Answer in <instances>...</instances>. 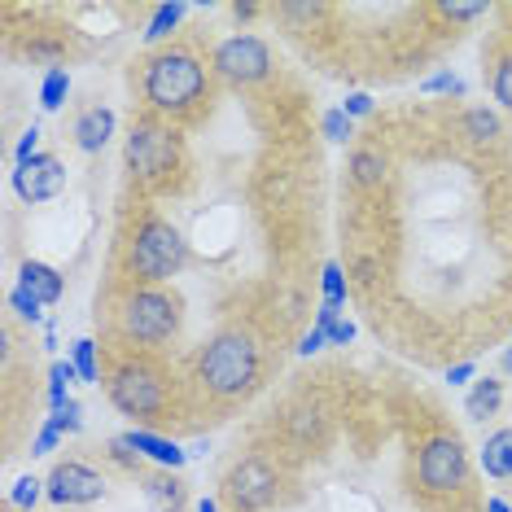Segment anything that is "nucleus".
I'll return each instance as SVG.
<instances>
[{
  "label": "nucleus",
  "instance_id": "nucleus-1",
  "mask_svg": "<svg viewBox=\"0 0 512 512\" xmlns=\"http://www.w3.org/2000/svg\"><path fill=\"white\" fill-rule=\"evenodd\" d=\"M141 97L149 114L193 119L211 101V75L189 49H162L141 62Z\"/></svg>",
  "mask_w": 512,
  "mask_h": 512
},
{
  "label": "nucleus",
  "instance_id": "nucleus-15",
  "mask_svg": "<svg viewBox=\"0 0 512 512\" xmlns=\"http://www.w3.org/2000/svg\"><path fill=\"white\" fill-rule=\"evenodd\" d=\"M346 171H351L355 189H381V180H386V154H381V145H359Z\"/></svg>",
  "mask_w": 512,
  "mask_h": 512
},
{
  "label": "nucleus",
  "instance_id": "nucleus-39",
  "mask_svg": "<svg viewBox=\"0 0 512 512\" xmlns=\"http://www.w3.org/2000/svg\"><path fill=\"white\" fill-rule=\"evenodd\" d=\"M504 372H512V351H508V355H504Z\"/></svg>",
  "mask_w": 512,
  "mask_h": 512
},
{
  "label": "nucleus",
  "instance_id": "nucleus-8",
  "mask_svg": "<svg viewBox=\"0 0 512 512\" xmlns=\"http://www.w3.org/2000/svg\"><path fill=\"white\" fill-rule=\"evenodd\" d=\"M224 499L237 512H267L281 499V477H276V464L263 456H246L224 477Z\"/></svg>",
  "mask_w": 512,
  "mask_h": 512
},
{
  "label": "nucleus",
  "instance_id": "nucleus-28",
  "mask_svg": "<svg viewBox=\"0 0 512 512\" xmlns=\"http://www.w3.org/2000/svg\"><path fill=\"white\" fill-rule=\"evenodd\" d=\"M49 425L57 429V434H79V429H84V407L71 399L66 407H57V412L49 416Z\"/></svg>",
  "mask_w": 512,
  "mask_h": 512
},
{
  "label": "nucleus",
  "instance_id": "nucleus-26",
  "mask_svg": "<svg viewBox=\"0 0 512 512\" xmlns=\"http://www.w3.org/2000/svg\"><path fill=\"white\" fill-rule=\"evenodd\" d=\"M44 495V482H40V477H18V482H14V491H9V504H14V508H36V499Z\"/></svg>",
  "mask_w": 512,
  "mask_h": 512
},
{
  "label": "nucleus",
  "instance_id": "nucleus-7",
  "mask_svg": "<svg viewBox=\"0 0 512 512\" xmlns=\"http://www.w3.org/2000/svg\"><path fill=\"white\" fill-rule=\"evenodd\" d=\"M416 482L425 495H456L469 486V456L456 434H438L425 442L416 456Z\"/></svg>",
  "mask_w": 512,
  "mask_h": 512
},
{
  "label": "nucleus",
  "instance_id": "nucleus-11",
  "mask_svg": "<svg viewBox=\"0 0 512 512\" xmlns=\"http://www.w3.org/2000/svg\"><path fill=\"white\" fill-rule=\"evenodd\" d=\"M62 184H66V167H62V158H53V154H36L31 162H18V171H14V193L27 206L53 202V197L62 193Z\"/></svg>",
  "mask_w": 512,
  "mask_h": 512
},
{
  "label": "nucleus",
  "instance_id": "nucleus-3",
  "mask_svg": "<svg viewBox=\"0 0 512 512\" xmlns=\"http://www.w3.org/2000/svg\"><path fill=\"white\" fill-rule=\"evenodd\" d=\"M184 263H189V241L162 215H145L132 246H127L123 276L127 281H141V285H158V281H171Z\"/></svg>",
  "mask_w": 512,
  "mask_h": 512
},
{
  "label": "nucleus",
  "instance_id": "nucleus-35",
  "mask_svg": "<svg viewBox=\"0 0 512 512\" xmlns=\"http://www.w3.org/2000/svg\"><path fill=\"white\" fill-rule=\"evenodd\" d=\"M473 372H477L473 359H460V364H451V368H447V381H451V386H464V381H469Z\"/></svg>",
  "mask_w": 512,
  "mask_h": 512
},
{
  "label": "nucleus",
  "instance_id": "nucleus-25",
  "mask_svg": "<svg viewBox=\"0 0 512 512\" xmlns=\"http://www.w3.org/2000/svg\"><path fill=\"white\" fill-rule=\"evenodd\" d=\"M491 92H495L499 106L512 110V53L495 62V71H491Z\"/></svg>",
  "mask_w": 512,
  "mask_h": 512
},
{
  "label": "nucleus",
  "instance_id": "nucleus-17",
  "mask_svg": "<svg viewBox=\"0 0 512 512\" xmlns=\"http://www.w3.org/2000/svg\"><path fill=\"white\" fill-rule=\"evenodd\" d=\"M482 469H486V477H495V482L512 477V429H495V434L486 438V447H482Z\"/></svg>",
  "mask_w": 512,
  "mask_h": 512
},
{
  "label": "nucleus",
  "instance_id": "nucleus-20",
  "mask_svg": "<svg viewBox=\"0 0 512 512\" xmlns=\"http://www.w3.org/2000/svg\"><path fill=\"white\" fill-rule=\"evenodd\" d=\"M71 97V71L66 66H49L40 84V106L44 110H62V101Z\"/></svg>",
  "mask_w": 512,
  "mask_h": 512
},
{
  "label": "nucleus",
  "instance_id": "nucleus-5",
  "mask_svg": "<svg viewBox=\"0 0 512 512\" xmlns=\"http://www.w3.org/2000/svg\"><path fill=\"white\" fill-rule=\"evenodd\" d=\"M119 333L141 346L171 342L180 333V302L162 289H132L119 307Z\"/></svg>",
  "mask_w": 512,
  "mask_h": 512
},
{
  "label": "nucleus",
  "instance_id": "nucleus-16",
  "mask_svg": "<svg viewBox=\"0 0 512 512\" xmlns=\"http://www.w3.org/2000/svg\"><path fill=\"white\" fill-rule=\"evenodd\" d=\"M145 495H149V504H154L158 512H184V482L180 477H171V469H162V473H149L145 477Z\"/></svg>",
  "mask_w": 512,
  "mask_h": 512
},
{
  "label": "nucleus",
  "instance_id": "nucleus-31",
  "mask_svg": "<svg viewBox=\"0 0 512 512\" xmlns=\"http://www.w3.org/2000/svg\"><path fill=\"white\" fill-rule=\"evenodd\" d=\"M36 145H40V127L31 123L27 132H22V141H18V149H14V158H18V162H31V158H36Z\"/></svg>",
  "mask_w": 512,
  "mask_h": 512
},
{
  "label": "nucleus",
  "instance_id": "nucleus-30",
  "mask_svg": "<svg viewBox=\"0 0 512 512\" xmlns=\"http://www.w3.org/2000/svg\"><path fill=\"white\" fill-rule=\"evenodd\" d=\"M9 307H14L22 320H40V316H44V311H40L44 302H40L36 294H27V289H22V285H18V289H9Z\"/></svg>",
  "mask_w": 512,
  "mask_h": 512
},
{
  "label": "nucleus",
  "instance_id": "nucleus-13",
  "mask_svg": "<svg viewBox=\"0 0 512 512\" xmlns=\"http://www.w3.org/2000/svg\"><path fill=\"white\" fill-rule=\"evenodd\" d=\"M110 136H114V110H106V106H92L75 119V145L84 149V154H101Z\"/></svg>",
  "mask_w": 512,
  "mask_h": 512
},
{
  "label": "nucleus",
  "instance_id": "nucleus-21",
  "mask_svg": "<svg viewBox=\"0 0 512 512\" xmlns=\"http://www.w3.org/2000/svg\"><path fill=\"white\" fill-rule=\"evenodd\" d=\"M71 381H79V368L71 364V359H57V364L49 368V407H53V412L71 403V394H66Z\"/></svg>",
  "mask_w": 512,
  "mask_h": 512
},
{
  "label": "nucleus",
  "instance_id": "nucleus-6",
  "mask_svg": "<svg viewBox=\"0 0 512 512\" xmlns=\"http://www.w3.org/2000/svg\"><path fill=\"white\" fill-rule=\"evenodd\" d=\"M127 167L145 184H171V171L180 167V136L162 127L154 114L136 119L127 132Z\"/></svg>",
  "mask_w": 512,
  "mask_h": 512
},
{
  "label": "nucleus",
  "instance_id": "nucleus-32",
  "mask_svg": "<svg viewBox=\"0 0 512 512\" xmlns=\"http://www.w3.org/2000/svg\"><path fill=\"white\" fill-rule=\"evenodd\" d=\"M372 106H377V101H372L368 97V92H351V97H346V114H351V119H368V114H372Z\"/></svg>",
  "mask_w": 512,
  "mask_h": 512
},
{
  "label": "nucleus",
  "instance_id": "nucleus-33",
  "mask_svg": "<svg viewBox=\"0 0 512 512\" xmlns=\"http://www.w3.org/2000/svg\"><path fill=\"white\" fill-rule=\"evenodd\" d=\"M57 438H62V434H57L53 425H44L40 434H36V442H31V456H49V451L57 447Z\"/></svg>",
  "mask_w": 512,
  "mask_h": 512
},
{
  "label": "nucleus",
  "instance_id": "nucleus-2",
  "mask_svg": "<svg viewBox=\"0 0 512 512\" xmlns=\"http://www.w3.org/2000/svg\"><path fill=\"white\" fill-rule=\"evenodd\" d=\"M259 364L263 359H259L254 337L241 329H228L197 359V381H202L215 399H241V394L254 390V381H259Z\"/></svg>",
  "mask_w": 512,
  "mask_h": 512
},
{
  "label": "nucleus",
  "instance_id": "nucleus-22",
  "mask_svg": "<svg viewBox=\"0 0 512 512\" xmlns=\"http://www.w3.org/2000/svg\"><path fill=\"white\" fill-rule=\"evenodd\" d=\"M71 364L79 368V381H84V386H97V381H101V368H97V342H92V337H79V342L71 346Z\"/></svg>",
  "mask_w": 512,
  "mask_h": 512
},
{
  "label": "nucleus",
  "instance_id": "nucleus-29",
  "mask_svg": "<svg viewBox=\"0 0 512 512\" xmlns=\"http://www.w3.org/2000/svg\"><path fill=\"white\" fill-rule=\"evenodd\" d=\"M421 92H425V97H434V92H451V97H464V79L451 75V71H438V75L421 79Z\"/></svg>",
  "mask_w": 512,
  "mask_h": 512
},
{
  "label": "nucleus",
  "instance_id": "nucleus-37",
  "mask_svg": "<svg viewBox=\"0 0 512 512\" xmlns=\"http://www.w3.org/2000/svg\"><path fill=\"white\" fill-rule=\"evenodd\" d=\"M486 512H512V508H508V499H499V495H491V499H486Z\"/></svg>",
  "mask_w": 512,
  "mask_h": 512
},
{
  "label": "nucleus",
  "instance_id": "nucleus-9",
  "mask_svg": "<svg viewBox=\"0 0 512 512\" xmlns=\"http://www.w3.org/2000/svg\"><path fill=\"white\" fill-rule=\"evenodd\" d=\"M211 71L224 79V84H254L272 71V49L259 36H232L215 49Z\"/></svg>",
  "mask_w": 512,
  "mask_h": 512
},
{
  "label": "nucleus",
  "instance_id": "nucleus-12",
  "mask_svg": "<svg viewBox=\"0 0 512 512\" xmlns=\"http://www.w3.org/2000/svg\"><path fill=\"white\" fill-rule=\"evenodd\" d=\"M123 438L132 442L141 456L154 460L158 469H171V473H176V469H184V460H189V451H184V447H176V442L162 438V434H149V429H127Z\"/></svg>",
  "mask_w": 512,
  "mask_h": 512
},
{
  "label": "nucleus",
  "instance_id": "nucleus-24",
  "mask_svg": "<svg viewBox=\"0 0 512 512\" xmlns=\"http://www.w3.org/2000/svg\"><path fill=\"white\" fill-rule=\"evenodd\" d=\"M464 132H469L473 141H495V136H499V119L491 110H469V114H464Z\"/></svg>",
  "mask_w": 512,
  "mask_h": 512
},
{
  "label": "nucleus",
  "instance_id": "nucleus-19",
  "mask_svg": "<svg viewBox=\"0 0 512 512\" xmlns=\"http://www.w3.org/2000/svg\"><path fill=\"white\" fill-rule=\"evenodd\" d=\"M184 14H189V5H180V0H176V5H158V9H154V18H149L145 40H149V44L171 40V36H176V27L184 22Z\"/></svg>",
  "mask_w": 512,
  "mask_h": 512
},
{
  "label": "nucleus",
  "instance_id": "nucleus-14",
  "mask_svg": "<svg viewBox=\"0 0 512 512\" xmlns=\"http://www.w3.org/2000/svg\"><path fill=\"white\" fill-rule=\"evenodd\" d=\"M18 285L27 289V294H36V298L44 302V307H53V302H62V294H66L62 272H53L49 263H36V259H27V263H22Z\"/></svg>",
  "mask_w": 512,
  "mask_h": 512
},
{
  "label": "nucleus",
  "instance_id": "nucleus-27",
  "mask_svg": "<svg viewBox=\"0 0 512 512\" xmlns=\"http://www.w3.org/2000/svg\"><path fill=\"white\" fill-rule=\"evenodd\" d=\"M320 285H324V302H329V307H346V276H342V267H337V263L324 267Z\"/></svg>",
  "mask_w": 512,
  "mask_h": 512
},
{
  "label": "nucleus",
  "instance_id": "nucleus-34",
  "mask_svg": "<svg viewBox=\"0 0 512 512\" xmlns=\"http://www.w3.org/2000/svg\"><path fill=\"white\" fill-rule=\"evenodd\" d=\"M355 342V324L351 320H337L329 329V346H351Z\"/></svg>",
  "mask_w": 512,
  "mask_h": 512
},
{
  "label": "nucleus",
  "instance_id": "nucleus-18",
  "mask_svg": "<svg viewBox=\"0 0 512 512\" xmlns=\"http://www.w3.org/2000/svg\"><path fill=\"white\" fill-rule=\"evenodd\" d=\"M499 403H504V381L482 377V381H477V386L469 390V399H464V412H469L473 421H486V416L499 412Z\"/></svg>",
  "mask_w": 512,
  "mask_h": 512
},
{
  "label": "nucleus",
  "instance_id": "nucleus-23",
  "mask_svg": "<svg viewBox=\"0 0 512 512\" xmlns=\"http://www.w3.org/2000/svg\"><path fill=\"white\" fill-rule=\"evenodd\" d=\"M320 132L329 136L333 145H346V141L355 136V119H351V114H346L342 106H337V110H324V114H320Z\"/></svg>",
  "mask_w": 512,
  "mask_h": 512
},
{
  "label": "nucleus",
  "instance_id": "nucleus-36",
  "mask_svg": "<svg viewBox=\"0 0 512 512\" xmlns=\"http://www.w3.org/2000/svg\"><path fill=\"white\" fill-rule=\"evenodd\" d=\"M324 342H329V333H320V329H311L307 337L298 342V351L302 355H316V351H324Z\"/></svg>",
  "mask_w": 512,
  "mask_h": 512
},
{
  "label": "nucleus",
  "instance_id": "nucleus-4",
  "mask_svg": "<svg viewBox=\"0 0 512 512\" xmlns=\"http://www.w3.org/2000/svg\"><path fill=\"white\" fill-rule=\"evenodd\" d=\"M110 403L119 407L132 421H167V403H171V381L167 372L149 359L123 364L110 377Z\"/></svg>",
  "mask_w": 512,
  "mask_h": 512
},
{
  "label": "nucleus",
  "instance_id": "nucleus-10",
  "mask_svg": "<svg viewBox=\"0 0 512 512\" xmlns=\"http://www.w3.org/2000/svg\"><path fill=\"white\" fill-rule=\"evenodd\" d=\"M44 495H49L57 508L97 504V499L106 495V477L97 469H88V464H79V460H62L49 473V482H44Z\"/></svg>",
  "mask_w": 512,
  "mask_h": 512
},
{
  "label": "nucleus",
  "instance_id": "nucleus-38",
  "mask_svg": "<svg viewBox=\"0 0 512 512\" xmlns=\"http://www.w3.org/2000/svg\"><path fill=\"white\" fill-rule=\"evenodd\" d=\"M197 512H219V504H215V499H202V504H197Z\"/></svg>",
  "mask_w": 512,
  "mask_h": 512
}]
</instances>
